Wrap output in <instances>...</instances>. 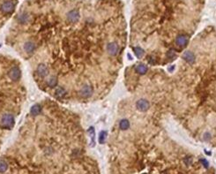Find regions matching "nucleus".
<instances>
[{"label":"nucleus","instance_id":"1","mask_svg":"<svg viewBox=\"0 0 216 174\" xmlns=\"http://www.w3.org/2000/svg\"><path fill=\"white\" fill-rule=\"evenodd\" d=\"M15 125V120L13 115L10 113H6L1 117L0 119V125L4 129H12Z\"/></svg>","mask_w":216,"mask_h":174},{"label":"nucleus","instance_id":"2","mask_svg":"<svg viewBox=\"0 0 216 174\" xmlns=\"http://www.w3.org/2000/svg\"><path fill=\"white\" fill-rule=\"evenodd\" d=\"M8 75H9V78L12 81H18L21 77V69L17 66L12 67L8 72Z\"/></svg>","mask_w":216,"mask_h":174},{"label":"nucleus","instance_id":"3","mask_svg":"<svg viewBox=\"0 0 216 174\" xmlns=\"http://www.w3.org/2000/svg\"><path fill=\"white\" fill-rule=\"evenodd\" d=\"M14 8H15L14 3H13V2H12V1H6V2H4V3L1 4V7H0V9H1V12H3V13H4V14H10V13H12V12L14 11Z\"/></svg>","mask_w":216,"mask_h":174},{"label":"nucleus","instance_id":"4","mask_svg":"<svg viewBox=\"0 0 216 174\" xmlns=\"http://www.w3.org/2000/svg\"><path fill=\"white\" fill-rule=\"evenodd\" d=\"M175 42L178 47L184 48V47H186V45L188 43V37L185 34L178 35V36L175 37Z\"/></svg>","mask_w":216,"mask_h":174},{"label":"nucleus","instance_id":"5","mask_svg":"<svg viewBox=\"0 0 216 174\" xmlns=\"http://www.w3.org/2000/svg\"><path fill=\"white\" fill-rule=\"evenodd\" d=\"M118 50H119V46L115 42H109V43L107 44V51L110 56H115V55L118 53Z\"/></svg>","mask_w":216,"mask_h":174},{"label":"nucleus","instance_id":"6","mask_svg":"<svg viewBox=\"0 0 216 174\" xmlns=\"http://www.w3.org/2000/svg\"><path fill=\"white\" fill-rule=\"evenodd\" d=\"M67 19H68V21L70 22H72V23L77 22L79 19V11H78V10H72V11H70L68 12V14H67Z\"/></svg>","mask_w":216,"mask_h":174},{"label":"nucleus","instance_id":"7","mask_svg":"<svg viewBox=\"0 0 216 174\" xmlns=\"http://www.w3.org/2000/svg\"><path fill=\"white\" fill-rule=\"evenodd\" d=\"M136 106H137V109L140 110V112H145V110L149 109L150 104L149 103H148V101L145 99H140L137 102Z\"/></svg>","mask_w":216,"mask_h":174},{"label":"nucleus","instance_id":"8","mask_svg":"<svg viewBox=\"0 0 216 174\" xmlns=\"http://www.w3.org/2000/svg\"><path fill=\"white\" fill-rule=\"evenodd\" d=\"M79 93L83 97H89L93 95V88L89 85H85L81 88Z\"/></svg>","mask_w":216,"mask_h":174},{"label":"nucleus","instance_id":"9","mask_svg":"<svg viewBox=\"0 0 216 174\" xmlns=\"http://www.w3.org/2000/svg\"><path fill=\"white\" fill-rule=\"evenodd\" d=\"M37 74L41 77H46L49 74V70L44 64H40L37 66Z\"/></svg>","mask_w":216,"mask_h":174},{"label":"nucleus","instance_id":"10","mask_svg":"<svg viewBox=\"0 0 216 174\" xmlns=\"http://www.w3.org/2000/svg\"><path fill=\"white\" fill-rule=\"evenodd\" d=\"M24 50H26L27 53H29V54L33 53V52L34 51V50H36V44L31 41L27 42L26 43L24 44Z\"/></svg>","mask_w":216,"mask_h":174},{"label":"nucleus","instance_id":"11","mask_svg":"<svg viewBox=\"0 0 216 174\" xmlns=\"http://www.w3.org/2000/svg\"><path fill=\"white\" fill-rule=\"evenodd\" d=\"M183 57H184V59L185 60V61H187L188 63H190V64H192V63L195 61L194 54H193L192 52H190V51L185 52V53L184 54V56H183Z\"/></svg>","mask_w":216,"mask_h":174},{"label":"nucleus","instance_id":"12","mask_svg":"<svg viewBox=\"0 0 216 174\" xmlns=\"http://www.w3.org/2000/svg\"><path fill=\"white\" fill-rule=\"evenodd\" d=\"M30 112H31V114L33 116L39 115L40 113L42 112V107H41V105H40V104L34 105V106L31 108V110H30Z\"/></svg>","mask_w":216,"mask_h":174},{"label":"nucleus","instance_id":"13","mask_svg":"<svg viewBox=\"0 0 216 174\" xmlns=\"http://www.w3.org/2000/svg\"><path fill=\"white\" fill-rule=\"evenodd\" d=\"M28 19H29V16H28V14L26 13V12H23V13L19 14L18 16V21L22 24L27 23V22L28 21Z\"/></svg>","mask_w":216,"mask_h":174},{"label":"nucleus","instance_id":"14","mask_svg":"<svg viewBox=\"0 0 216 174\" xmlns=\"http://www.w3.org/2000/svg\"><path fill=\"white\" fill-rule=\"evenodd\" d=\"M136 71H137L138 74H145V72H147V67L145 66V65L139 64L136 68Z\"/></svg>","mask_w":216,"mask_h":174},{"label":"nucleus","instance_id":"15","mask_svg":"<svg viewBox=\"0 0 216 174\" xmlns=\"http://www.w3.org/2000/svg\"><path fill=\"white\" fill-rule=\"evenodd\" d=\"M66 95V90H65L64 88H58V89H57L56 90V95L57 97H64V95Z\"/></svg>","mask_w":216,"mask_h":174},{"label":"nucleus","instance_id":"16","mask_svg":"<svg viewBox=\"0 0 216 174\" xmlns=\"http://www.w3.org/2000/svg\"><path fill=\"white\" fill-rule=\"evenodd\" d=\"M130 127V123L127 119H122L120 121V128L122 130H127Z\"/></svg>","mask_w":216,"mask_h":174},{"label":"nucleus","instance_id":"17","mask_svg":"<svg viewBox=\"0 0 216 174\" xmlns=\"http://www.w3.org/2000/svg\"><path fill=\"white\" fill-rule=\"evenodd\" d=\"M107 135H108V133L106 131H102L101 133H100V134H99V142L100 143H104L105 142V140H106V138H107Z\"/></svg>","mask_w":216,"mask_h":174},{"label":"nucleus","instance_id":"18","mask_svg":"<svg viewBox=\"0 0 216 174\" xmlns=\"http://www.w3.org/2000/svg\"><path fill=\"white\" fill-rule=\"evenodd\" d=\"M133 51H134V53L136 54V56L138 57H142V55L144 54V50H143L141 47H135V48H133Z\"/></svg>","mask_w":216,"mask_h":174},{"label":"nucleus","instance_id":"19","mask_svg":"<svg viewBox=\"0 0 216 174\" xmlns=\"http://www.w3.org/2000/svg\"><path fill=\"white\" fill-rule=\"evenodd\" d=\"M7 168H8V165H7L6 161L0 160V172H4L7 170Z\"/></svg>","mask_w":216,"mask_h":174},{"label":"nucleus","instance_id":"20","mask_svg":"<svg viewBox=\"0 0 216 174\" xmlns=\"http://www.w3.org/2000/svg\"><path fill=\"white\" fill-rule=\"evenodd\" d=\"M57 84V79L55 76L51 77V80H49V86L51 88H54Z\"/></svg>","mask_w":216,"mask_h":174}]
</instances>
